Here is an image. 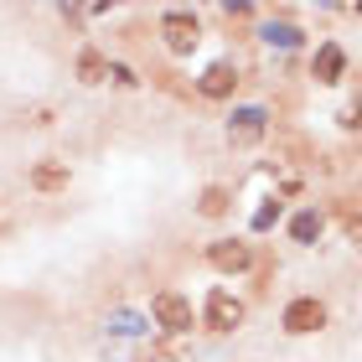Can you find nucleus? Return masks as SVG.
Listing matches in <instances>:
<instances>
[{"mask_svg": "<svg viewBox=\"0 0 362 362\" xmlns=\"http://www.w3.org/2000/svg\"><path fill=\"white\" fill-rule=\"evenodd\" d=\"M160 37H166V47H171L176 57H187L192 47H197V37H202V26H197L192 11H166V21H160Z\"/></svg>", "mask_w": 362, "mask_h": 362, "instance_id": "obj_1", "label": "nucleus"}, {"mask_svg": "<svg viewBox=\"0 0 362 362\" xmlns=\"http://www.w3.org/2000/svg\"><path fill=\"white\" fill-rule=\"evenodd\" d=\"M151 310H156V321L166 326V332H187V326H192V300H187V295H176V290L156 295Z\"/></svg>", "mask_w": 362, "mask_h": 362, "instance_id": "obj_2", "label": "nucleus"}, {"mask_svg": "<svg viewBox=\"0 0 362 362\" xmlns=\"http://www.w3.org/2000/svg\"><path fill=\"white\" fill-rule=\"evenodd\" d=\"M238 321H243V300H233L228 290H212L207 295V326L212 332H233Z\"/></svg>", "mask_w": 362, "mask_h": 362, "instance_id": "obj_3", "label": "nucleus"}, {"mask_svg": "<svg viewBox=\"0 0 362 362\" xmlns=\"http://www.w3.org/2000/svg\"><path fill=\"white\" fill-rule=\"evenodd\" d=\"M259 135H264V109H238L233 119H228V140H233L238 151H249Z\"/></svg>", "mask_w": 362, "mask_h": 362, "instance_id": "obj_4", "label": "nucleus"}, {"mask_svg": "<svg viewBox=\"0 0 362 362\" xmlns=\"http://www.w3.org/2000/svg\"><path fill=\"white\" fill-rule=\"evenodd\" d=\"M321 321H326V310H321V300H290V305H285V332H295V337L316 332Z\"/></svg>", "mask_w": 362, "mask_h": 362, "instance_id": "obj_5", "label": "nucleus"}, {"mask_svg": "<svg viewBox=\"0 0 362 362\" xmlns=\"http://www.w3.org/2000/svg\"><path fill=\"white\" fill-rule=\"evenodd\" d=\"M233 88H238V68L233 62H212V68L202 73V93L207 98H228Z\"/></svg>", "mask_w": 362, "mask_h": 362, "instance_id": "obj_6", "label": "nucleus"}, {"mask_svg": "<svg viewBox=\"0 0 362 362\" xmlns=\"http://www.w3.org/2000/svg\"><path fill=\"white\" fill-rule=\"evenodd\" d=\"M207 259H212V264H218L223 274L249 269V249H243V243H212V249H207Z\"/></svg>", "mask_w": 362, "mask_h": 362, "instance_id": "obj_7", "label": "nucleus"}, {"mask_svg": "<svg viewBox=\"0 0 362 362\" xmlns=\"http://www.w3.org/2000/svg\"><path fill=\"white\" fill-rule=\"evenodd\" d=\"M341 68H347L341 47H337V42H326L321 52H316V78H321V83H337V78H341Z\"/></svg>", "mask_w": 362, "mask_h": 362, "instance_id": "obj_8", "label": "nucleus"}, {"mask_svg": "<svg viewBox=\"0 0 362 362\" xmlns=\"http://www.w3.org/2000/svg\"><path fill=\"white\" fill-rule=\"evenodd\" d=\"M31 181H37L42 192H57V187H68V166H57V160H47V166L31 171Z\"/></svg>", "mask_w": 362, "mask_h": 362, "instance_id": "obj_9", "label": "nucleus"}, {"mask_svg": "<svg viewBox=\"0 0 362 362\" xmlns=\"http://www.w3.org/2000/svg\"><path fill=\"white\" fill-rule=\"evenodd\" d=\"M78 73H83V83H104V78H109V62L98 57V52H83V57H78Z\"/></svg>", "mask_w": 362, "mask_h": 362, "instance_id": "obj_10", "label": "nucleus"}, {"mask_svg": "<svg viewBox=\"0 0 362 362\" xmlns=\"http://www.w3.org/2000/svg\"><path fill=\"white\" fill-rule=\"evenodd\" d=\"M290 233L300 238V243H310V238H321V218H316V212H300V218L290 223Z\"/></svg>", "mask_w": 362, "mask_h": 362, "instance_id": "obj_11", "label": "nucleus"}, {"mask_svg": "<svg viewBox=\"0 0 362 362\" xmlns=\"http://www.w3.org/2000/svg\"><path fill=\"white\" fill-rule=\"evenodd\" d=\"M202 212H207V218H223V212H228V192L223 187H207L202 192Z\"/></svg>", "mask_w": 362, "mask_h": 362, "instance_id": "obj_12", "label": "nucleus"}, {"mask_svg": "<svg viewBox=\"0 0 362 362\" xmlns=\"http://www.w3.org/2000/svg\"><path fill=\"white\" fill-rule=\"evenodd\" d=\"M264 37H269V42H279V47H295V42H300V31H295V26H269Z\"/></svg>", "mask_w": 362, "mask_h": 362, "instance_id": "obj_13", "label": "nucleus"}, {"mask_svg": "<svg viewBox=\"0 0 362 362\" xmlns=\"http://www.w3.org/2000/svg\"><path fill=\"white\" fill-rule=\"evenodd\" d=\"M341 119H347V124H362V98H357V104H352L347 114H341Z\"/></svg>", "mask_w": 362, "mask_h": 362, "instance_id": "obj_14", "label": "nucleus"}, {"mask_svg": "<svg viewBox=\"0 0 362 362\" xmlns=\"http://www.w3.org/2000/svg\"><path fill=\"white\" fill-rule=\"evenodd\" d=\"M347 233H352V243H362V218H352V228H347Z\"/></svg>", "mask_w": 362, "mask_h": 362, "instance_id": "obj_15", "label": "nucleus"}]
</instances>
